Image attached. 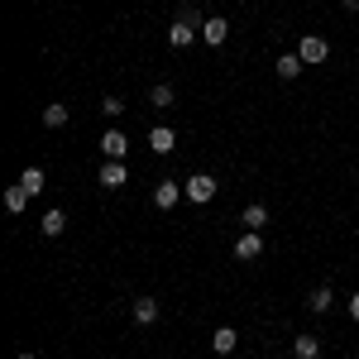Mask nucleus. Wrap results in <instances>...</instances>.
Returning <instances> with one entry per match:
<instances>
[{"label": "nucleus", "mask_w": 359, "mask_h": 359, "mask_svg": "<svg viewBox=\"0 0 359 359\" xmlns=\"http://www.w3.org/2000/svg\"><path fill=\"white\" fill-rule=\"evenodd\" d=\"M39 225H43V235H62V230H67V216L53 206V211H43V221H39Z\"/></svg>", "instance_id": "19"}, {"label": "nucleus", "mask_w": 359, "mask_h": 359, "mask_svg": "<svg viewBox=\"0 0 359 359\" xmlns=\"http://www.w3.org/2000/svg\"><path fill=\"white\" fill-rule=\"evenodd\" d=\"M302 67H306V62H302V57H297V53H283V57H278V62H273V72H278V77H283V82H292V77H297Z\"/></svg>", "instance_id": "13"}, {"label": "nucleus", "mask_w": 359, "mask_h": 359, "mask_svg": "<svg viewBox=\"0 0 359 359\" xmlns=\"http://www.w3.org/2000/svg\"><path fill=\"white\" fill-rule=\"evenodd\" d=\"M149 149H154V154H172V149H177V135H172L168 125H154V130H149Z\"/></svg>", "instance_id": "9"}, {"label": "nucleus", "mask_w": 359, "mask_h": 359, "mask_svg": "<svg viewBox=\"0 0 359 359\" xmlns=\"http://www.w3.org/2000/svg\"><path fill=\"white\" fill-rule=\"evenodd\" d=\"M240 221H245V230H264L269 225V206L264 201H249L245 211H240Z\"/></svg>", "instance_id": "10"}, {"label": "nucleus", "mask_w": 359, "mask_h": 359, "mask_svg": "<svg viewBox=\"0 0 359 359\" xmlns=\"http://www.w3.org/2000/svg\"><path fill=\"white\" fill-rule=\"evenodd\" d=\"M182 192H187L192 206H206V201L216 196V177H211V172H192V177L182 182Z\"/></svg>", "instance_id": "1"}, {"label": "nucleus", "mask_w": 359, "mask_h": 359, "mask_svg": "<svg viewBox=\"0 0 359 359\" xmlns=\"http://www.w3.org/2000/svg\"><path fill=\"white\" fill-rule=\"evenodd\" d=\"M292 355L297 359H316L321 355V340H316V335H292Z\"/></svg>", "instance_id": "16"}, {"label": "nucleus", "mask_w": 359, "mask_h": 359, "mask_svg": "<svg viewBox=\"0 0 359 359\" xmlns=\"http://www.w3.org/2000/svg\"><path fill=\"white\" fill-rule=\"evenodd\" d=\"M25 206H29V187H25V182H15V187H5V211H15V216H20Z\"/></svg>", "instance_id": "15"}, {"label": "nucleus", "mask_w": 359, "mask_h": 359, "mask_svg": "<svg viewBox=\"0 0 359 359\" xmlns=\"http://www.w3.org/2000/svg\"><path fill=\"white\" fill-rule=\"evenodd\" d=\"M130 316H135V326H154L158 321V297H135L130 302Z\"/></svg>", "instance_id": "4"}, {"label": "nucleus", "mask_w": 359, "mask_h": 359, "mask_svg": "<svg viewBox=\"0 0 359 359\" xmlns=\"http://www.w3.org/2000/svg\"><path fill=\"white\" fill-rule=\"evenodd\" d=\"M20 359H39V355H20Z\"/></svg>", "instance_id": "25"}, {"label": "nucleus", "mask_w": 359, "mask_h": 359, "mask_svg": "<svg viewBox=\"0 0 359 359\" xmlns=\"http://www.w3.org/2000/svg\"><path fill=\"white\" fill-rule=\"evenodd\" d=\"M201 39H206L211 48H221L225 39H230V25H225V20H206V25H201Z\"/></svg>", "instance_id": "12"}, {"label": "nucleus", "mask_w": 359, "mask_h": 359, "mask_svg": "<svg viewBox=\"0 0 359 359\" xmlns=\"http://www.w3.org/2000/svg\"><path fill=\"white\" fill-rule=\"evenodd\" d=\"M101 115H125V101H120V96H106V101H101Z\"/></svg>", "instance_id": "22"}, {"label": "nucleus", "mask_w": 359, "mask_h": 359, "mask_svg": "<svg viewBox=\"0 0 359 359\" xmlns=\"http://www.w3.org/2000/svg\"><path fill=\"white\" fill-rule=\"evenodd\" d=\"M20 182L29 187V196H39L43 187H48V177H43V168H25V172H20Z\"/></svg>", "instance_id": "17"}, {"label": "nucleus", "mask_w": 359, "mask_h": 359, "mask_svg": "<svg viewBox=\"0 0 359 359\" xmlns=\"http://www.w3.org/2000/svg\"><path fill=\"white\" fill-rule=\"evenodd\" d=\"M125 182H130V168H125V158H106V163H101V187H106V192H120Z\"/></svg>", "instance_id": "3"}, {"label": "nucleus", "mask_w": 359, "mask_h": 359, "mask_svg": "<svg viewBox=\"0 0 359 359\" xmlns=\"http://www.w3.org/2000/svg\"><path fill=\"white\" fill-rule=\"evenodd\" d=\"M235 259H264V240H259V230H245L240 240H235Z\"/></svg>", "instance_id": "6"}, {"label": "nucleus", "mask_w": 359, "mask_h": 359, "mask_svg": "<svg viewBox=\"0 0 359 359\" xmlns=\"http://www.w3.org/2000/svg\"><path fill=\"white\" fill-rule=\"evenodd\" d=\"M345 5H350V10H359V0H345Z\"/></svg>", "instance_id": "24"}, {"label": "nucleus", "mask_w": 359, "mask_h": 359, "mask_svg": "<svg viewBox=\"0 0 359 359\" xmlns=\"http://www.w3.org/2000/svg\"><path fill=\"white\" fill-rule=\"evenodd\" d=\"M192 39H201V29L182 25V20H172V29H168V43H172V48H187Z\"/></svg>", "instance_id": "11"}, {"label": "nucleus", "mask_w": 359, "mask_h": 359, "mask_svg": "<svg viewBox=\"0 0 359 359\" xmlns=\"http://www.w3.org/2000/svg\"><path fill=\"white\" fill-rule=\"evenodd\" d=\"M182 182H172V177H168V182H158V187H154V206H158V211H168V206H177V201H182Z\"/></svg>", "instance_id": "5"}, {"label": "nucleus", "mask_w": 359, "mask_h": 359, "mask_svg": "<svg viewBox=\"0 0 359 359\" xmlns=\"http://www.w3.org/2000/svg\"><path fill=\"white\" fill-rule=\"evenodd\" d=\"M177 20H182V25H192V29H201V25H206V20H201V10H196V5H182V15H177Z\"/></svg>", "instance_id": "21"}, {"label": "nucleus", "mask_w": 359, "mask_h": 359, "mask_svg": "<svg viewBox=\"0 0 359 359\" xmlns=\"http://www.w3.org/2000/svg\"><path fill=\"white\" fill-rule=\"evenodd\" d=\"M230 359H245V355H230Z\"/></svg>", "instance_id": "26"}, {"label": "nucleus", "mask_w": 359, "mask_h": 359, "mask_svg": "<svg viewBox=\"0 0 359 359\" xmlns=\"http://www.w3.org/2000/svg\"><path fill=\"white\" fill-rule=\"evenodd\" d=\"M331 302H335L331 287H311V292H306V306H311L316 316H326V311H331Z\"/></svg>", "instance_id": "14"}, {"label": "nucleus", "mask_w": 359, "mask_h": 359, "mask_svg": "<svg viewBox=\"0 0 359 359\" xmlns=\"http://www.w3.org/2000/svg\"><path fill=\"white\" fill-rule=\"evenodd\" d=\"M350 316L359 321V292H350Z\"/></svg>", "instance_id": "23"}, {"label": "nucleus", "mask_w": 359, "mask_h": 359, "mask_svg": "<svg viewBox=\"0 0 359 359\" xmlns=\"http://www.w3.org/2000/svg\"><path fill=\"white\" fill-rule=\"evenodd\" d=\"M101 154H106V158H125V154H130L125 130H106V135H101Z\"/></svg>", "instance_id": "8"}, {"label": "nucleus", "mask_w": 359, "mask_h": 359, "mask_svg": "<svg viewBox=\"0 0 359 359\" xmlns=\"http://www.w3.org/2000/svg\"><path fill=\"white\" fill-rule=\"evenodd\" d=\"M149 106H158V111H168V106H172V86H168V82H158L154 91H149Z\"/></svg>", "instance_id": "20"}, {"label": "nucleus", "mask_w": 359, "mask_h": 359, "mask_svg": "<svg viewBox=\"0 0 359 359\" xmlns=\"http://www.w3.org/2000/svg\"><path fill=\"white\" fill-rule=\"evenodd\" d=\"M43 125H48V130H62V125H67V106H62V101L43 106Z\"/></svg>", "instance_id": "18"}, {"label": "nucleus", "mask_w": 359, "mask_h": 359, "mask_svg": "<svg viewBox=\"0 0 359 359\" xmlns=\"http://www.w3.org/2000/svg\"><path fill=\"white\" fill-rule=\"evenodd\" d=\"M297 57H302L306 67H311V62H326V57H331V43H326L321 34H302V39H297Z\"/></svg>", "instance_id": "2"}, {"label": "nucleus", "mask_w": 359, "mask_h": 359, "mask_svg": "<svg viewBox=\"0 0 359 359\" xmlns=\"http://www.w3.org/2000/svg\"><path fill=\"white\" fill-rule=\"evenodd\" d=\"M235 345H240V331H235V326H216V335H211V350H216L221 359H230V355H235Z\"/></svg>", "instance_id": "7"}]
</instances>
